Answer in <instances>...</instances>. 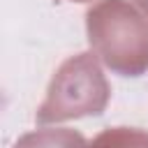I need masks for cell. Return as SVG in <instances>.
I'll use <instances>...</instances> for the list:
<instances>
[{"mask_svg": "<svg viewBox=\"0 0 148 148\" xmlns=\"http://www.w3.org/2000/svg\"><path fill=\"white\" fill-rule=\"evenodd\" d=\"M14 148H90L81 132L58 127V130H35L23 134Z\"/></svg>", "mask_w": 148, "mask_h": 148, "instance_id": "obj_3", "label": "cell"}, {"mask_svg": "<svg viewBox=\"0 0 148 148\" xmlns=\"http://www.w3.org/2000/svg\"><path fill=\"white\" fill-rule=\"evenodd\" d=\"M90 148H148V132L136 127H111L99 132Z\"/></svg>", "mask_w": 148, "mask_h": 148, "instance_id": "obj_4", "label": "cell"}, {"mask_svg": "<svg viewBox=\"0 0 148 148\" xmlns=\"http://www.w3.org/2000/svg\"><path fill=\"white\" fill-rule=\"evenodd\" d=\"M92 53L116 74L148 72V18L127 0H99L86 12Z\"/></svg>", "mask_w": 148, "mask_h": 148, "instance_id": "obj_1", "label": "cell"}, {"mask_svg": "<svg viewBox=\"0 0 148 148\" xmlns=\"http://www.w3.org/2000/svg\"><path fill=\"white\" fill-rule=\"evenodd\" d=\"M136 5H139V7L143 9V14L148 16V0H136Z\"/></svg>", "mask_w": 148, "mask_h": 148, "instance_id": "obj_5", "label": "cell"}, {"mask_svg": "<svg viewBox=\"0 0 148 148\" xmlns=\"http://www.w3.org/2000/svg\"><path fill=\"white\" fill-rule=\"evenodd\" d=\"M74 2H88V0H74Z\"/></svg>", "mask_w": 148, "mask_h": 148, "instance_id": "obj_6", "label": "cell"}, {"mask_svg": "<svg viewBox=\"0 0 148 148\" xmlns=\"http://www.w3.org/2000/svg\"><path fill=\"white\" fill-rule=\"evenodd\" d=\"M111 97L109 81L92 53H79L67 58L53 74L46 99L37 109L39 125L60 123L83 116H99Z\"/></svg>", "mask_w": 148, "mask_h": 148, "instance_id": "obj_2", "label": "cell"}]
</instances>
